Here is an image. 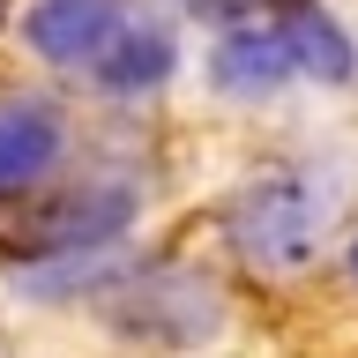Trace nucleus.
Returning <instances> with one entry per match:
<instances>
[{
    "label": "nucleus",
    "instance_id": "7ed1b4c3",
    "mask_svg": "<svg viewBox=\"0 0 358 358\" xmlns=\"http://www.w3.org/2000/svg\"><path fill=\"white\" fill-rule=\"evenodd\" d=\"M134 217V194L127 187H83V194L52 201L30 231H22V246H38V254H97L105 239H120Z\"/></svg>",
    "mask_w": 358,
    "mask_h": 358
},
{
    "label": "nucleus",
    "instance_id": "39448f33",
    "mask_svg": "<svg viewBox=\"0 0 358 358\" xmlns=\"http://www.w3.org/2000/svg\"><path fill=\"white\" fill-rule=\"evenodd\" d=\"M209 75H217L224 97H268L291 75V45L276 30H224L217 52H209Z\"/></svg>",
    "mask_w": 358,
    "mask_h": 358
},
{
    "label": "nucleus",
    "instance_id": "423d86ee",
    "mask_svg": "<svg viewBox=\"0 0 358 358\" xmlns=\"http://www.w3.org/2000/svg\"><path fill=\"white\" fill-rule=\"evenodd\" d=\"M90 67H97V83L120 90V97L157 90L164 75H172V38H164L157 22H120V30H112V45H105Z\"/></svg>",
    "mask_w": 358,
    "mask_h": 358
},
{
    "label": "nucleus",
    "instance_id": "f257e3e1",
    "mask_svg": "<svg viewBox=\"0 0 358 358\" xmlns=\"http://www.w3.org/2000/svg\"><path fill=\"white\" fill-rule=\"evenodd\" d=\"M336 209H343V194H336V179H321L313 164L262 172L231 201V246H239L254 268H268V276H291V268H306L313 254H321Z\"/></svg>",
    "mask_w": 358,
    "mask_h": 358
},
{
    "label": "nucleus",
    "instance_id": "6e6552de",
    "mask_svg": "<svg viewBox=\"0 0 358 358\" xmlns=\"http://www.w3.org/2000/svg\"><path fill=\"white\" fill-rule=\"evenodd\" d=\"M187 8H194V15H209V22H231V15H246L254 0H187Z\"/></svg>",
    "mask_w": 358,
    "mask_h": 358
},
{
    "label": "nucleus",
    "instance_id": "20e7f679",
    "mask_svg": "<svg viewBox=\"0 0 358 358\" xmlns=\"http://www.w3.org/2000/svg\"><path fill=\"white\" fill-rule=\"evenodd\" d=\"M52 164H60V120L45 105H30V97L0 105V194L38 187Z\"/></svg>",
    "mask_w": 358,
    "mask_h": 358
},
{
    "label": "nucleus",
    "instance_id": "1a4fd4ad",
    "mask_svg": "<svg viewBox=\"0 0 358 358\" xmlns=\"http://www.w3.org/2000/svg\"><path fill=\"white\" fill-rule=\"evenodd\" d=\"M351 276H358V246H351Z\"/></svg>",
    "mask_w": 358,
    "mask_h": 358
},
{
    "label": "nucleus",
    "instance_id": "0eeeda50",
    "mask_svg": "<svg viewBox=\"0 0 358 358\" xmlns=\"http://www.w3.org/2000/svg\"><path fill=\"white\" fill-rule=\"evenodd\" d=\"M276 38L291 45V67H306V75H321V83H351V67H358V52H351V38L336 30V15H321V8H291V22L276 30Z\"/></svg>",
    "mask_w": 358,
    "mask_h": 358
},
{
    "label": "nucleus",
    "instance_id": "f03ea898",
    "mask_svg": "<svg viewBox=\"0 0 358 358\" xmlns=\"http://www.w3.org/2000/svg\"><path fill=\"white\" fill-rule=\"evenodd\" d=\"M120 22H127L120 0H38V8L22 15V38H30V52L52 60V67H90L112 45Z\"/></svg>",
    "mask_w": 358,
    "mask_h": 358
}]
</instances>
